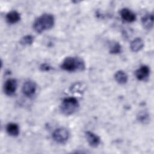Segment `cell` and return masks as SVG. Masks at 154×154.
<instances>
[{
    "mask_svg": "<svg viewBox=\"0 0 154 154\" xmlns=\"http://www.w3.org/2000/svg\"><path fill=\"white\" fill-rule=\"evenodd\" d=\"M54 23V16L51 14L45 13L35 19L33 23V28L37 32L41 33L52 28Z\"/></svg>",
    "mask_w": 154,
    "mask_h": 154,
    "instance_id": "6da1fadb",
    "label": "cell"
},
{
    "mask_svg": "<svg viewBox=\"0 0 154 154\" xmlns=\"http://www.w3.org/2000/svg\"><path fill=\"white\" fill-rule=\"evenodd\" d=\"M61 67L68 72L82 71L85 69V64L84 60L76 57H67L63 61Z\"/></svg>",
    "mask_w": 154,
    "mask_h": 154,
    "instance_id": "7a4b0ae2",
    "label": "cell"
},
{
    "mask_svg": "<svg viewBox=\"0 0 154 154\" xmlns=\"http://www.w3.org/2000/svg\"><path fill=\"white\" fill-rule=\"evenodd\" d=\"M79 108L78 100L73 97H66L63 99L60 105L61 112L66 116L74 114Z\"/></svg>",
    "mask_w": 154,
    "mask_h": 154,
    "instance_id": "3957f363",
    "label": "cell"
},
{
    "mask_svg": "<svg viewBox=\"0 0 154 154\" xmlns=\"http://www.w3.org/2000/svg\"><path fill=\"white\" fill-rule=\"evenodd\" d=\"M69 133L64 128H59L56 129L52 133V138L55 141L58 143H65L69 139Z\"/></svg>",
    "mask_w": 154,
    "mask_h": 154,
    "instance_id": "277c9868",
    "label": "cell"
},
{
    "mask_svg": "<svg viewBox=\"0 0 154 154\" xmlns=\"http://www.w3.org/2000/svg\"><path fill=\"white\" fill-rule=\"evenodd\" d=\"M37 88L36 84L31 80L26 81L22 86V92L23 94L28 97L33 96Z\"/></svg>",
    "mask_w": 154,
    "mask_h": 154,
    "instance_id": "5b68a950",
    "label": "cell"
},
{
    "mask_svg": "<svg viewBox=\"0 0 154 154\" xmlns=\"http://www.w3.org/2000/svg\"><path fill=\"white\" fill-rule=\"evenodd\" d=\"M17 83L16 79L14 78H10L7 79L4 86V90L5 93L8 96L13 95L17 88Z\"/></svg>",
    "mask_w": 154,
    "mask_h": 154,
    "instance_id": "8992f818",
    "label": "cell"
},
{
    "mask_svg": "<svg viewBox=\"0 0 154 154\" xmlns=\"http://www.w3.org/2000/svg\"><path fill=\"white\" fill-rule=\"evenodd\" d=\"M136 78L139 81H146L150 75V69L147 66H141L135 72Z\"/></svg>",
    "mask_w": 154,
    "mask_h": 154,
    "instance_id": "52a82bcc",
    "label": "cell"
},
{
    "mask_svg": "<svg viewBox=\"0 0 154 154\" xmlns=\"http://www.w3.org/2000/svg\"><path fill=\"white\" fill-rule=\"evenodd\" d=\"M85 135L87 141L91 147H96L99 145L100 143V139L98 135L91 131L85 132Z\"/></svg>",
    "mask_w": 154,
    "mask_h": 154,
    "instance_id": "ba28073f",
    "label": "cell"
},
{
    "mask_svg": "<svg viewBox=\"0 0 154 154\" xmlns=\"http://www.w3.org/2000/svg\"><path fill=\"white\" fill-rule=\"evenodd\" d=\"M120 16L125 21L128 22H132L136 19L135 14L127 8H123L121 10Z\"/></svg>",
    "mask_w": 154,
    "mask_h": 154,
    "instance_id": "9c48e42d",
    "label": "cell"
},
{
    "mask_svg": "<svg viewBox=\"0 0 154 154\" xmlns=\"http://www.w3.org/2000/svg\"><path fill=\"white\" fill-rule=\"evenodd\" d=\"M141 22L143 26L146 29H151L153 28V15L152 13H148L145 14L141 18Z\"/></svg>",
    "mask_w": 154,
    "mask_h": 154,
    "instance_id": "30bf717a",
    "label": "cell"
},
{
    "mask_svg": "<svg viewBox=\"0 0 154 154\" xmlns=\"http://www.w3.org/2000/svg\"><path fill=\"white\" fill-rule=\"evenodd\" d=\"M20 19V14L15 10L8 12L6 15V20L8 23L13 24L19 22Z\"/></svg>",
    "mask_w": 154,
    "mask_h": 154,
    "instance_id": "8fae6325",
    "label": "cell"
},
{
    "mask_svg": "<svg viewBox=\"0 0 154 154\" xmlns=\"http://www.w3.org/2000/svg\"><path fill=\"white\" fill-rule=\"evenodd\" d=\"M143 46H144V42L142 40V38H141L140 37H137L135 39H134L131 42V45H130L131 49L132 50V51L135 52H138L139 51L142 49Z\"/></svg>",
    "mask_w": 154,
    "mask_h": 154,
    "instance_id": "7c38bea8",
    "label": "cell"
},
{
    "mask_svg": "<svg viewBox=\"0 0 154 154\" xmlns=\"http://www.w3.org/2000/svg\"><path fill=\"white\" fill-rule=\"evenodd\" d=\"M6 131L9 135L17 137L19 134V127L15 123H10L6 126Z\"/></svg>",
    "mask_w": 154,
    "mask_h": 154,
    "instance_id": "4fadbf2b",
    "label": "cell"
},
{
    "mask_svg": "<svg viewBox=\"0 0 154 154\" xmlns=\"http://www.w3.org/2000/svg\"><path fill=\"white\" fill-rule=\"evenodd\" d=\"M114 78L117 82L120 84H125L128 82V77L127 74L123 70L117 71L114 75Z\"/></svg>",
    "mask_w": 154,
    "mask_h": 154,
    "instance_id": "5bb4252c",
    "label": "cell"
},
{
    "mask_svg": "<svg viewBox=\"0 0 154 154\" xmlns=\"http://www.w3.org/2000/svg\"><path fill=\"white\" fill-rule=\"evenodd\" d=\"M109 52L112 54H117L121 52L122 46L117 42H112L109 45Z\"/></svg>",
    "mask_w": 154,
    "mask_h": 154,
    "instance_id": "9a60e30c",
    "label": "cell"
},
{
    "mask_svg": "<svg viewBox=\"0 0 154 154\" xmlns=\"http://www.w3.org/2000/svg\"><path fill=\"white\" fill-rule=\"evenodd\" d=\"M34 40V38L32 35H26L21 38V40L20 41V43L23 46L30 45L33 43Z\"/></svg>",
    "mask_w": 154,
    "mask_h": 154,
    "instance_id": "2e32d148",
    "label": "cell"
},
{
    "mask_svg": "<svg viewBox=\"0 0 154 154\" xmlns=\"http://www.w3.org/2000/svg\"><path fill=\"white\" fill-rule=\"evenodd\" d=\"M138 119L139 121L145 123L146 121L149 120V114L145 112H141L138 115Z\"/></svg>",
    "mask_w": 154,
    "mask_h": 154,
    "instance_id": "e0dca14e",
    "label": "cell"
},
{
    "mask_svg": "<svg viewBox=\"0 0 154 154\" xmlns=\"http://www.w3.org/2000/svg\"><path fill=\"white\" fill-rule=\"evenodd\" d=\"M40 69L42 70V71H49L51 70V67L49 66L48 64H42L41 66H40Z\"/></svg>",
    "mask_w": 154,
    "mask_h": 154,
    "instance_id": "ac0fdd59",
    "label": "cell"
}]
</instances>
